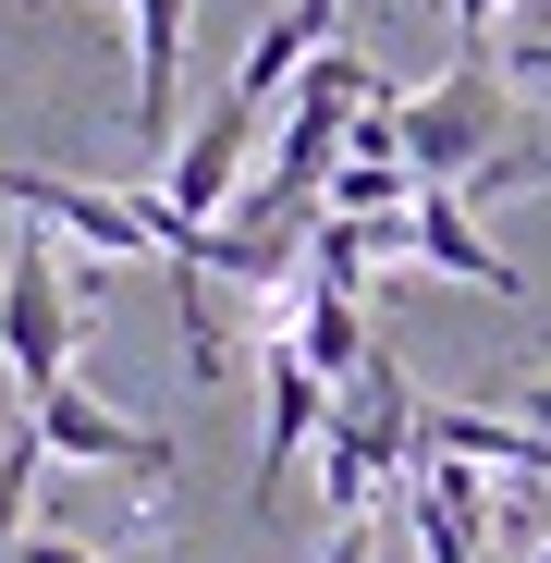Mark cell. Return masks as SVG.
<instances>
[{
	"label": "cell",
	"mask_w": 551,
	"mask_h": 563,
	"mask_svg": "<svg viewBox=\"0 0 551 563\" xmlns=\"http://www.w3.org/2000/svg\"><path fill=\"white\" fill-rule=\"evenodd\" d=\"M13 563H99V551H86V539H49V527H25V539H13Z\"/></svg>",
	"instance_id": "obj_13"
},
{
	"label": "cell",
	"mask_w": 551,
	"mask_h": 563,
	"mask_svg": "<svg viewBox=\"0 0 551 563\" xmlns=\"http://www.w3.org/2000/svg\"><path fill=\"white\" fill-rule=\"evenodd\" d=\"M37 429H13V441H0V563H13V539H25V503H37Z\"/></svg>",
	"instance_id": "obj_10"
},
{
	"label": "cell",
	"mask_w": 551,
	"mask_h": 563,
	"mask_svg": "<svg viewBox=\"0 0 551 563\" xmlns=\"http://www.w3.org/2000/svg\"><path fill=\"white\" fill-rule=\"evenodd\" d=\"M515 135H527V111H515V74H503L491 49H466L453 74L405 86V172H417V184H466V172H491Z\"/></svg>",
	"instance_id": "obj_2"
},
{
	"label": "cell",
	"mask_w": 551,
	"mask_h": 563,
	"mask_svg": "<svg viewBox=\"0 0 551 563\" xmlns=\"http://www.w3.org/2000/svg\"><path fill=\"white\" fill-rule=\"evenodd\" d=\"M417 269H441V282H478V295H527V269L478 233V209L466 197H453V184H417Z\"/></svg>",
	"instance_id": "obj_8"
},
{
	"label": "cell",
	"mask_w": 551,
	"mask_h": 563,
	"mask_svg": "<svg viewBox=\"0 0 551 563\" xmlns=\"http://www.w3.org/2000/svg\"><path fill=\"white\" fill-rule=\"evenodd\" d=\"M123 25H135V147L172 159V135H184V25H197V0H123Z\"/></svg>",
	"instance_id": "obj_7"
},
{
	"label": "cell",
	"mask_w": 551,
	"mask_h": 563,
	"mask_svg": "<svg viewBox=\"0 0 551 563\" xmlns=\"http://www.w3.org/2000/svg\"><path fill=\"white\" fill-rule=\"evenodd\" d=\"M269 343H295V355L319 367V380H331V393L355 380L367 355H381V331H367V319H355V295H331V282H295V319L269 331Z\"/></svg>",
	"instance_id": "obj_9"
},
{
	"label": "cell",
	"mask_w": 551,
	"mask_h": 563,
	"mask_svg": "<svg viewBox=\"0 0 551 563\" xmlns=\"http://www.w3.org/2000/svg\"><path fill=\"white\" fill-rule=\"evenodd\" d=\"M25 429H37V453H49V465H135V478H172V441H159V429H135V417H111L86 380L37 393V405H25Z\"/></svg>",
	"instance_id": "obj_5"
},
{
	"label": "cell",
	"mask_w": 551,
	"mask_h": 563,
	"mask_svg": "<svg viewBox=\"0 0 551 563\" xmlns=\"http://www.w3.org/2000/svg\"><path fill=\"white\" fill-rule=\"evenodd\" d=\"M441 13H453V37H466V49H491V25H503V0H441Z\"/></svg>",
	"instance_id": "obj_14"
},
{
	"label": "cell",
	"mask_w": 551,
	"mask_h": 563,
	"mask_svg": "<svg viewBox=\"0 0 551 563\" xmlns=\"http://www.w3.org/2000/svg\"><path fill=\"white\" fill-rule=\"evenodd\" d=\"M527 563H551V527H539V539H527Z\"/></svg>",
	"instance_id": "obj_16"
},
{
	"label": "cell",
	"mask_w": 551,
	"mask_h": 563,
	"mask_svg": "<svg viewBox=\"0 0 551 563\" xmlns=\"http://www.w3.org/2000/svg\"><path fill=\"white\" fill-rule=\"evenodd\" d=\"M319 563H381V539H367V515H343V527L319 539Z\"/></svg>",
	"instance_id": "obj_12"
},
{
	"label": "cell",
	"mask_w": 551,
	"mask_h": 563,
	"mask_svg": "<svg viewBox=\"0 0 551 563\" xmlns=\"http://www.w3.org/2000/svg\"><path fill=\"white\" fill-rule=\"evenodd\" d=\"M257 393H269V417H257V515H269V503H283V478L319 453V429H331V405H343V393L319 380L295 343H257Z\"/></svg>",
	"instance_id": "obj_4"
},
{
	"label": "cell",
	"mask_w": 551,
	"mask_h": 563,
	"mask_svg": "<svg viewBox=\"0 0 551 563\" xmlns=\"http://www.w3.org/2000/svg\"><path fill=\"white\" fill-rule=\"evenodd\" d=\"M86 295H99V257H62V233H13L0 257V367H13V393H62L74 380V343H86Z\"/></svg>",
	"instance_id": "obj_1"
},
{
	"label": "cell",
	"mask_w": 551,
	"mask_h": 563,
	"mask_svg": "<svg viewBox=\"0 0 551 563\" xmlns=\"http://www.w3.org/2000/svg\"><path fill=\"white\" fill-rule=\"evenodd\" d=\"M491 405H503V417H527V429H539V441H551V367H515V380H503V393H491Z\"/></svg>",
	"instance_id": "obj_11"
},
{
	"label": "cell",
	"mask_w": 551,
	"mask_h": 563,
	"mask_svg": "<svg viewBox=\"0 0 551 563\" xmlns=\"http://www.w3.org/2000/svg\"><path fill=\"white\" fill-rule=\"evenodd\" d=\"M503 74H515V86H551V37H515V49H503Z\"/></svg>",
	"instance_id": "obj_15"
},
{
	"label": "cell",
	"mask_w": 551,
	"mask_h": 563,
	"mask_svg": "<svg viewBox=\"0 0 551 563\" xmlns=\"http://www.w3.org/2000/svg\"><path fill=\"white\" fill-rule=\"evenodd\" d=\"M405 539H417V563H491V465L417 453V478H405Z\"/></svg>",
	"instance_id": "obj_6"
},
{
	"label": "cell",
	"mask_w": 551,
	"mask_h": 563,
	"mask_svg": "<svg viewBox=\"0 0 551 563\" xmlns=\"http://www.w3.org/2000/svg\"><path fill=\"white\" fill-rule=\"evenodd\" d=\"M257 123H269V111L221 86V99H209L197 123L172 135V159H159V184H147V197H159L172 221H197V233H209V221L245 197V184H257V172H245V159H257Z\"/></svg>",
	"instance_id": "obj_3"
}]
</instances>
